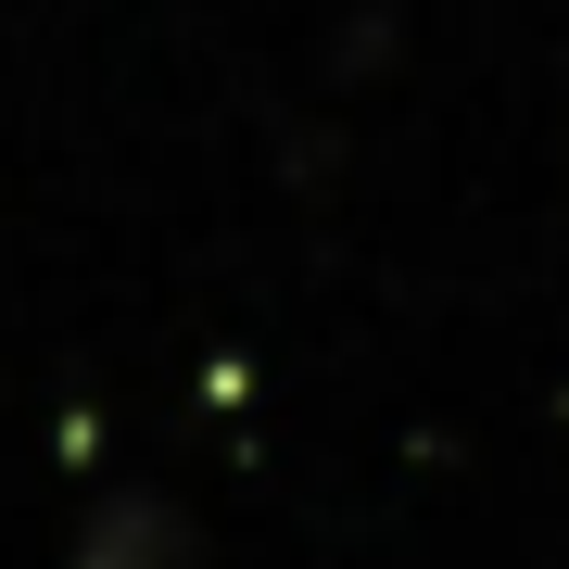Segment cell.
I'll use <instances>...</instances> for the list:
<instances>
[{"label":"cell","instance_id":"obj_1","mask_svg":"<svg viewBox=\"0 0 569 569\" xmlns=\"http://www.w3.org/2000/svg\"><path fill=\"white\" fill-rule=\"evenodd\" d=\"M77 569H203V531L164 507V493H102L77 519Z\"/></svg>","mask_w":569,"mask_h":569}]
</instances>
